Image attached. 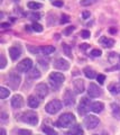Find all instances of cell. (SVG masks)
<instances>
[{"label":"cell","mask_w":120,"mask_h":135,"mask_svg":"<svg viewBox=\"0 0 120 135\" xmlns=\"http://www.w3.org/2000/svg\"><path fill=\"white\" fill-rule=\"evenodd\" d=\"M28 75H29V78H32V79H37L40 77V72L37 69H33L30 72L28 73Z\"/></svg>","instance_id":"cell-27"},{"label":"cell","mask_w":120,"mask_h":135,"mask_svg":"<svg viewBox=\"0 0 120 135\" xmlns=\"http://www.w3.org/2000/svg\"><path fill=\"white\" fill-rule=\"evenodd\" d=\"M98 125H99V118L98 117L93 116V115H89V116L85 117V119H84V126H85L86 128L93 129V128H96Z\"/></svg>","instance_id":"cell-7"},{"label":"cell","mask_w":120,"mask_h":135,"mask_svg":"<svg viewBox=\"0 0 120 135\" xmlns=\"http://www.w3.org/2000/svg\"><path fill=\"white\" fill-rule=\"evenodd\" d=\"M9 94H10V90H8V89H6V88H3V87L0 88V98L1 99H6L7 97L9 96Z\"/></svg>","instance_id":"cell-25"},{"label":"cell","mask_w":120,"mask_h":135,"mask_svg":"<svg viewBox=\"0 0 120 135\" xmlns=\"http://www.w3.org/2000/svg\"><path fill=\"white\" fill-rule=\"evenodd\" d=\"M91 55L94 56V57H98L101 55V51L100 50H92V52H91Z\"/></svg>","instance_id":"cell-33"},{"label":"cell","mask_w":120,"mask_h":135,"mask_svg":"<svg viewBox=\"0 0 120 135\" xmlns=\"http://www.w3.org/2000/svg\"><path fill=\"white\" fill-rule=\"evenodd\" d=\"M28 106L30 108H37L39 106V99L35 96H30L28 98Z\"/></svg>","instance_id":"cell-19"},{"label":"cell","mask_w":120,"mask_h":135,"mask_svg":"<svg viewBox=\"0 0 120 135\" xmlns=\"http://www.w3.org/2000/svg\"><path fill=\"white\" fill-rule=\"evenodd\" d=\"M35 94H36L37 98H38L39 100L45 98V97L47 96V94H48V87L45 83L37 84L36 88H35Z\"/></svg>","instance_id":"cell-6"},{"label":"cell","mask_w":120,"mask_h":135,"mask_svg":"<svg viewBox=\"0 0 120 135\" xmlns=\"http://www.w3.org/2000/svg\"><path fill=\"white\" fill-rule=\"evenodd\" d=\"M19 135H32V132L30 131H27V129H20Z\"/></svg>","instance_id":"cell-37"},{"label":"cell","mask_w":120,"mask_h":135,"mask_svg":"<svg viewBox=\"0 0 120 135\" xmlns=\"http://www.w3.org/2000/svg\"><path fill=\"white\" fill-rule=\"evenodd\" d=\"M73 31H74V27H73V26H71V27H69V28L65 31V34H66V35H69V34L71 33V32H73Z\"/></svg>","instance_id":"cell-40"},{"label":"cell","mask_w":120,"mask_h":135,"mask_svg":"<svg viewBox=\"0 0 120 135\" xmlns=\"http://www.w3.org/2000/svg\"><path fill=\"white\" fill-rule=\"evenodd\" d=\"M63 50H64L65 54H66V55H67L69 57H71V56H72V52H71V49H70V46H69V45L63 44Z\"/></svg>","instance_id":"cell-29"},{"label":"cell","mask_w":120,"mask_h":135,"mask_svg":"<svg viewBox=\"0 0 120 135\" xmlns=\"http://www.w3.org/2000/svg\"><path fill=\"white\" fill-rule=\"evenodd\" d=\"M84 74H85V77L89 78V79H93L94 77H96V72H94L92 69H90V68H85L84 69Z\"/></svg>","instance_id":"cell-22"},{"label":"cell","mask_w":120,"mask_h":135,"mask_svg":"<svg viewBox=\"0 0 120 135\" xmlns=\"http://www.w3.org/2000/svg\"><path fill=\"white\" fill-rule=\"evenodd\" d=\"M67 22H70V17H69L67 15H63V16H62L61 23H62V24H64V23H67Z\"/></svg>","instance_id":"cell-36"},{"label":"cell","mask_w":120,"mask_h":135,"mask_svg":"<svg viewBox=\"0 0 120 135\" xmlns=\"http://www.w3.org/2000/svg\"><path fill=\"white\" fill-rule=\"evenodd\" d=\"M116 32H117V29L116 28H111L110 29V33H116Z\"/></svg>","instance_id":"cell-43"},{"label":"cell","mask_w":120,"mask_h":135,"mask_svg":"<svg viewBox=\"0 0 120 135\" xmlns=\"http://www.w3.org/2000/svg\"><path fill=\"white\" fill-rule=\"evenodd\" d=\"M88 94L90 97H92V98H97V97L101 95V89L96 83H90L89 88H88Z\"/></svg>","instance_id":"cell-9"},{"label":"cell","mask_w":120,"mask_h":135,"mask_svg":"<svg viewBox=\"0 0 120 135\" xmlns=\"http://www.w3.org/2000/svg\"><path fill=\"white\" fill-rule=\"evenodd\" d=\"M81 36L83 37V38H89L90 37V32L89 31H82L81 32Z\"/></svg>","instance_id":"cell-35"},{"label":"cell","mask_w":120,"mask_h":135,"mask_svg":"<svg viewBox=\"0 0 120 135\" xmlns=\"http://www.w3.org/2000/svg\"><path fill=\"white\" fill-rule=\"evenodd\" d=\"M62 108V104L60 100L57 99H54V100H51L49 103L45 106V110H46L48 114H52V115H54L56 114L57 112H60Z\"/></svg>","instance_id":"cell-5"},{"label":"cell","mask_w":120,"mask_h":135,"mask_svg":"<svg viewBox=\"0 0 120 135\" xmlns=\"http://www.w3.org/2000/svg\"><path fill=\"white\" fill-rule=\"evenodd\" d=\"M20 120H23L24 123L30 124V125H36L38 123V117H37L36 113L34 112H26L20 116Z\"/></svg>","instance_id":"cell-3"},{"label":"cell","mask_w":120,"mask_h":135,"mask_svg":"<svg viewBox=\"0 0 120 135\" xmlns=\"http://www.w3.org/2000/svg\"><path fill=\"white\" fill-rule=\"evenodd\" d=\"M91 104L88 98H82L80 105H79V113L80 114H85L90 109Z\"/></svg>","instance_id":"cell-11"},{"label":"cell","mask_w":120,"mask_h":135,"mask_svg":"<svg viewBox=\"0 0 120 135\" xmlns=\"http://www.w3.org/2000/svg\"><path fill=\"white\" fill-rule=\"evenodd\" d=\"M64 80H65V77L60 72H53L49 74V82L56 89L64 82Z\"/></svg>","instance_id":"cell-4"},{"label":"cell","mask_w":120,"mask_h":135,"mask_svg":"<svg viewBox=\"0 0 120 135\" xmlns=\"http://www.w3.org/2000/svg\"><path fill=\"white\" fill-rule=\"evenodd\" d=\"M63 101L66 106H72L75 103V99H74V95L72 94L70 90H66L65 94H64V98H63Z\"/></svg>","instance_id":"cell-12"},{"label":"cell","mask_w":120,"mask_h":135,"mask_svg":"<svg viewBox=\"0 0 120 135\" xmlns=\"http://www.w3.org/2000/svg\"><path fill=\"white\" fill-rule=\"evenodd\" d=\"M27 6H28V8H29V9H40V8H42V3L34 2V1H29Z\"/></svg>","instance_id":"cell-26"},{"label":"cell","mask_w":120,"mask_h":135,"mask_svg":"<svg viewBox=\"0 0 120 135\" xmlns=\"http://www.w3.org/2000/svg\"><path fill=\"white\" fill-rule=\"evenodd\" d=\"M109 61L112 62V63H117L118 62V55H117V53H110Z\"/></svg>","instance_id":"cell-30"},{"label":"cell","mask_w":120,"mask_h":135,"mask_svg":"<svg viewBox=\"0 0 120 135\" xmlns=\"http://www.w3.org/2000/svg\"><path fill=\"white\" fill-rule=\"evenodd\" d=\"M67 135H83V129L80 125H74L71 129H69Z\"/></svg>","instance_id":"cell-17"},{"label":"cell","mask_w":120,"mask_h":135,"mask_svg":"<svg viewBox=\"0 0 120 135\" xmlns=\"http://www.w3.org/2000/svg\"><path fill=\"white\" fill-rule=\"evenodd\" d=\"M20 54H22V51L20 49L16 47V46H12V47L9 49V55L11 57V60H17V59L20 56Z\"/></svg>","instance_id":"cell-15"},{"label":"cell","mask_w":120,"mask_h":135,"mask_svg":"<svg viewBox=\"0 0 120 135\" xmlns=\"http://www.w3.org/2000/svg\"><path fill=\"white\" fill-rule=\"evenodd\" d=\"M97 79H98V81H99V83L100 84H102L103 82H105V80H106V77L103 74H99L98 77H97Z\"/></svg>","instance_id":"cell-34"},{"label":"cell","mask_w":120,"mask_h":135,"mask_svg":"<svg viewBox=\"0 0 120 135\" xmlns=\"http://www.w3.org/2000/svg\"><path fill=\"white\" fill-rule=\"evenodd\" d=\"M33 31H35L37 33H40V32H43V26L42 25H39V24H33Z\"/></svg>","instance_id":"cell-28"},{"label":"cell","mask_w":120,"mask_h":135,"mask_svg":"<svg viewBox=\"0 0 120 135\" xmlns=\"http://www.w3.org/2000/svg\"><path fill=\"white\" fill-rule=\"evenodd\" d=\"M74 90H75L76 94H82L84 91V83L82 80L77 79L74 81Z\"/></svg>","instance_id":"cell-16"},{"label":"cell","mask_w":120,"mask_h":135,"mask_svg":"<svg viewBox=\"0 0 120 135\" xmlns=\"http://www.w3.org/2000/svg\"><path fill=\"white\" fill-rule=\"evenodd\" d=\"M23 103H24V101H23V97L20 95H15L11 98V106H12V108H15V109L22 107Z\"/></svg>","instance_id":"cell-13"},{"label":"cell","mask_w":120,"mask_h":135,"mask_svg":"<svg viewBox=\"0 0 120 135\" xmlns=\"http://www.w3.org/2000/svg\"><path fill=\"white\" fill-rule=\"evenodd\" d=\"M103 108H105V105H103L102 103H99V101H97V103L91 104L90 110H92L93 113H101L103 110Z\"/></svg>","instance_id":"cell-18"},{"label":"cell","mask_w":120,"mask_h":135,"mask_svg":"<svg viewBox=\"0 0 120 135\" xmlns=\"http://www.w3.org/2000/svg\"><path fill=\"white\" fill-rule=\"evenodd\" d=\"M53 5L56 7H62L63 6V0H56V1H53Z\"/></svg>","instance_id":"cell-38"},{"label":"cell","mask_w":120,"mask_h":135,"mask_svg":"<svg viewBox=\"0 0 120 135\" xmlns=\"http://www.w3.org/2000/svg\"><path fill=\"white\" fill-rule=\"evenodd\" d=\"M0 59H1V62H0V69H3V68L6 66V63H7L6 57H5V55H3V54H1Z\"/></svg>","instance_id":"cell-32"},{"label":"cell","mask_w":120,"mask_h":135,"mask_svg":"<svg viewBox=\"0 0 120 135\" xmlns=\"http://www.w3.org/2000/svg\"><path fill=\"white\" fill-rule=\"evenodd\" d=\"M110 91H111V94H113V95H119L120 94V84H118V83L112 84V86L110 87Z\"/></svg>","instance_id":"cell-24"},{"label":"cell","mask_w":120,"mask_h":135,"mask_svg":"<svg viewBox=\"0 0 120 135\" xmlns=\"http://www.w3.org/2000/svg\"><path fill=\"white\" fill-rule=\"evenodd\" d=\"M1 27H2V28H8V27H9V24L3 23V24H1Z\"/></svg>","instance_id":"cell-42"},{"label":"cell","mask_w":120,"mask_h":135,"mask_svg":"<svg viewBox=\"0 0 120 135\" xmlns=\"http://www.w3.org/2000/svg\"><path fill=\"white\" fill-rule=\"evenodd\" d=\"M14 1H15V2H16V1H18V0H14Z\"/></svg>","instance_id":"cell-46"},{"label":"cell","mask_w":120,"mask_h":135,"mask_svg":"<svg viewBox=\"0 0 120 135\" xmlns=\"http://www.w3.org/2000/svg\"><path fill=\"white\" fill-rule=\"evenodd\" d=\"M1 135H6V131L3 128H1Z\"/></svg>","instance_id":"cell-44"},{"label":"cell","mask_w":120,"mask_h":135,"mask_svg":"<svg viewBox=\"0 0 120 135\" xmlns=\"http://www.w3.org/2000/svg\"><path fill=\"white\" fill-rule=\"evenodd\" d=\"M6 118H7L6 117V114H2V119H6Z\"/></svg>","instance_id":"cell-45"},{"label":"cell","mask_w":120,"mask_h":135,"mask_svg":"<svg viewBox=\"0 0 120 135\" xmlns=\"http://www.w3.org/2000/svg\"><path fill=\"white\" fill-rule=\"evenodd\" d=\"M8 83H9L12 88H17L20 84V77L18 74H16V73L10 74L9 79H8Z\"/></svg>","instance_id":"cell-14"},{"label":"cell","mask_w":120,"mask_h":135,"mask_svg":"<svg viewBox=\"0 0 120 135\" xmlns=\"http://www.w3.org/2000/svg\"><path fill=\"white\" fill-rule=\"evenodd\" d=\"M111 108H112V115L114 118L117 119H120V107L117 104H112L111 105Z\"/></svg>","instance_id":"cell-21"},{"label":"cell","mask_w":120,"mask_h":135,"mask_svg":"<svg viewBox=\"0 0 120 135\" xmlns=\"http://www.w3.org/2000/svg\"><path fill=\"white\" fill-rule=\"evenodd\" d=\"M28 50L34 54H43V55H49V54H52L53 52H55V47L52 45H45V46H40V47H33V46H29Z\"/></svg>","instance_id":"cell-2"},{"label":"cell","mask_w":120,"mask_h":135,"mask_svg":"<svg viewBox=\"0 0 120 135\" xmlns=\"http://www.w3.org/2000/svg\"><path fill=\"white\" fill-rule=\"evenodd\" d=\"M42 131L45 133V135H57L56 131H54L51 127H48V126H44V127L42 128Z\"/></svg>","instance_id":"cell-23"},{"label":"cell","mask_w":120,"mask_h":135,"mask_svg":"<svg viewBox=\"0 0 120 135\" xmlns=\"http://www.w3.org/2000/svg\"><path fill=\"white\" fill-rule=\"evenodd\" d=\"M97 0H81L80 3H81V6H90V5H92V3H94Z\"/></svg>","instance_id":"cell-31"},{"label":"cell","mask_w":120,"mask_h":135,"mask_svg":"<svg viewBox=\"0 0 120 135\" xmlns=\"http://www.w3.org/2000/svg\"><path fill=\"white\" fill-rule=\"evenodd\" d=\"M100 43H101V45L105 46V47H111V46L114 45V41L112 38H109V37H101Z\"/></svg>","instance_id":"cell-20"},{"label":"cell","mask_w":120,"mask_h":135,"mask_svg":"<svg viewBox=\"0 0 120 135\" xmlns=\"http://www.w3.org/2000/svg\"><path fill=\"white\" fill-rule=\"evenodd\" d=\"M105 135H107V134H105Z\"/></svg>","instance_id":"cell-47"},{"label":"cell","mask_w":120,"mask_h":135,"mask_svg":"<svg viewBox=\"0 0 120 135\" xmlns=\"http://www.w3.org/2000/svg\"><path fill=\"white\" fill-rule=\"evenodd\" d=\"M54 68L57 70H62V71H66L70 68V63L64 60V59H57L54 62Z\"/></svg>","instance_id":"cell-10"},{"label":"cell","mask_w":120,"mask_h":135,"mask_svg":"<svg viewBox=\"0 0 120 135\" xmlns=\"http://www.w3.org/2000/svg\"><path fill=\"white\" fill-rule=\"evenodd\" d=\"M82 16H83L84 19H88V18H90V12L89 11H84L83 14H82Z\"/></svg>","instance_id":"cell-39"},{"label":"cell","mask_w":120,"mask_h":135,"mask_svg":"<svg viewBox=\"0 0 120 135\" xmlns=\"http://www.w3.org/2000/svg\"><path fill=\"white\" fill-rule=\"evenodd\" d=\"M75 123V117L71 113H65L63 115L59 117V119L56 120V126L57 127H70Z\"/></svg>","instance_id":"cell-1"},{"label":"cell","mask_w":120,"mask_h":135,"mask_svg":"<svg viewBox=\"0 0 120 135\" xmlns=\"http://www.w3.org/2000/svg\"><path fill=\"white\" fill-rule=\"evenodd\" d=\"M33 66V61L30 59H24L22 62L18 63L17 65V70L18 72H28Z\"/></svg>","instance_id":"cell-8"},{"label":"cell","mask_w":120,"mask_h":135,"mask_svg":"<svg viewBox=\"0 0 120 135\" xmlns=\"http://www.w3.org/2000/svg\"><path fill=\"white\" fill-rule=\"evenodd\" d=\"M89 44H86V43H84V44H81L80 45V47H81V50H86V49H89Z\"/></svg>","instance_id":"cell-41"}]
</instances>
